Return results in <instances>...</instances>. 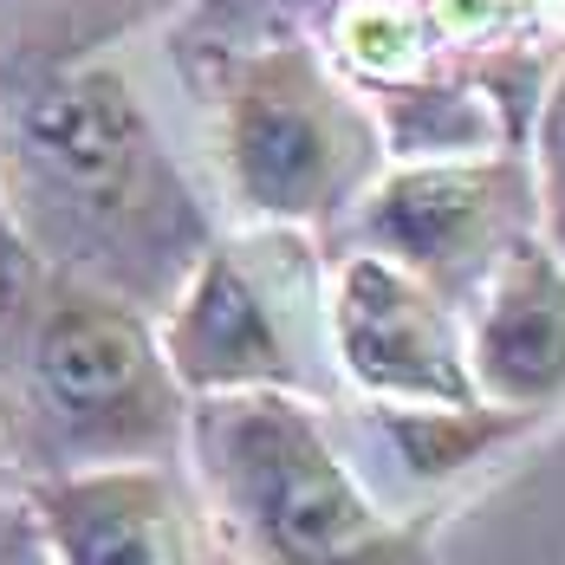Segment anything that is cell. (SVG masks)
<instances>
[{"instance_id": "6da1fadb", "label": "cell", "mask_w": 565, "mask_h": 565, "mask_svg": "<svg viewBox=\"0 0 565 565\" xmlns=\"http://www.w3.org/2000/svg\"><path fill=\"white\" fill-rule=\"evenodd\" d=\"M0 195L46 274L105 286L150 319L215 241L163 117L111 46L0 72Z\"/></svg>"}, {"instance_id": "7a4b0ae2", "label": "cell", "mask_w": 565, "mask_h": 565, "mask_svg": "<svg viewBox=\"0 0 565 565\" xmlns=\"http://www.w3.org/2000/svg\"><path fill=\"white\" fill-rule=\"evenodd\" d=\"M182 455L209 533L241 565H436V533L371 488L306 396H202Z\"/></svg>"}, {"instance_id": "3957f363", "label": "cell", "mask_w": 565, "mask_h": 565, "mask_svg": "<svg viewBox=\"0 0 565 565\" xmlns=\"http://www.w3.org/2000/svg\"><path fill=\"white\" fill-rule=\"evenodd\" d=\"M215 175L241 227H286L339 247L364 189L391 170L377 105L312 33L227 46L209 98Z\"/></svg>"}, {"instance_id": "277c9868", "label": "cell", "mask_w": 565, "mask_h": 565, "mask_svg": "<svg viewBox=\"0 0 565 565\" xmlns=\"http://www.w3.org/2000/svg\"><path fill=\"white\" fill-rule=\"evenodd\" d=\"M13 319L40 475L170 468V455H182L189 396L175 391L150 312L40 267Z\"/></svg>"}, {"instance_id": "5b68a950", "label": "cell", "mask_w": 565, "mask_h": 565, "mask_svg": "<svg viewBox=\"0 0 565 565\" xmlns=\"http://www.w3.org/2000/svg\"><path fill=\"white\" fill-rule=\"evenodd\" d=\"M157 344L175 391L202 396H332L326 351V260L319 241L286 227L215 234L175 299L157 312Z\"/></svg>"}, {"instance_id": "8992f818", "label": "cell", "mask_w": 565, "mask_h": 565, "mask_svg": "<svg viewBox=\"0 0 565 565\" xmlns=\"http://www.w3.org/2000/svg\"><path fill=\"white\" fill-rule=\"evenodd\" d=\"M520 234H540L526 150L461 163H391L351 209L339 247L391 260L443 306L468 312V299Z\"/></svg>"}, {"instance_id": "52a82bcc", "label": "cell", "mask_w": 565, "mask_h": 565, "mask_svg": "<svg viewBox=\"0 0 565 565\" xmlns=\"http://www.w3.org/2000/svg\"><path fill=\"white\" fill-rule=\"evenodd\" d=\"M326 351L358 409H475L461 312L403 267L332 247L326 260Z\"/></svg>"}, {"instance_id": "ba28073f", "label": "cell", "mask_w": 565, "mask_h": 565, "mask_svg": "<svg viewBox=\"0 0 565 565\" xmlns=\"http://www.w3.org/2000/svg\"><path fill=\"white\" fill-rule=\"evenodd\" d=\"M468 384L488 409L526 429L565 416V260L520 234L461 312Z\"/></svg>"}, {"instance_id": "9c48e42d", "label": "cell", "mask_w": 565, "mask_h": 565, "mask_svg": "<svg viewBox=\"0 0 565 565\" xmlns=\"http://www.w3.org/2000/svg\"><path fill=\"white\" fill-rule=\"evenodd\" d=\"M53 565H195V513L170 468H78L20 488Z\"/></svg>"}, {"instance_id": "30bf717a", "label": "cell", "mask_w": 565, "mask_h": 565, "mask_svg": "<svg viewBox=\"0 0 565 565\" xmlns=\"http://www.w3.org/2000/svg\"><path fill=\"white\" fill-rule=\"evenodd\" d=\"M364 416L409 494H443L455 481H468L475 468H488L540 436L488 403H475V409H364Z\"/></svg>"}, {"instance_id": "8fae6325", "label": "cell", "mask_w": 565, "mask_h": 565, "mask_svg": "<svg viewBox=\"0 0 565 565\" xmlns=\"http://www.w3.org/2000/svg\"><path fill=\"white\" fill-rule=\"evenodd\" d=\"M33 280H40V260L26 254L20 227H13V215H7V195H0V319L20 312V299L33 292Z\"/></svg>"}, {"instance_id": "7c38bea8", "label": "cell", "mask_w": 565, "mask_h": 565, "mask_svg": "<svg viewBox=\"0 0 565 565\" xmlns=\"http://www.w3.org/2000/svg\"><path fill=\"white\" fill-rule=\"evenodd\" d=\"M0 565H53V553H46V540H40V526H33L20 494L0 501Z\"/></svg>"}, {"instance_id": "4fadbf2b", "label": "cell", "mask_w": 565, "mask_h": 565, "mask_svg": "<svg viewBox=\"0 0 565 565\" xmlns=\"http://www.w3.org/2000/svg\"><path fill=\"white\" fill-rule=\"evenodd\" d=\"M13 443H7V423H0V501H13Z\"/></svg>"}, {"instance_id": "5bb4252c", "label": "cell", "mask_w": 565, "mask_h": 565, "mask_svg": "<svg viewBox=\"0 0 565 565\" xmlns=\"http://www.w3.org/2000/svg\"><path fill=\"white\" fill-rule=\"evenodd\" d=\"M533 7H546V13H553V7H559V0H533Z\"/></svg>"}]
</instances>
